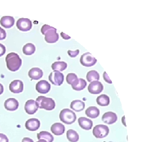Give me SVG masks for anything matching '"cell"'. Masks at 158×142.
I'll return each mask as SVG.
<instances>
[{
	"label": "cell",
	"mask_w": 158,
	"mask_h": 142,
	"mask_svg": "<svg viewBox=\"0 0 158 142\" xmlns=\"http://www.w3.org/2000/svg\"><path fill=\"white\" fill-rule=\"evenodd\" d=\"M6 62L7 68L12 72L17 71L22 65V59L15 52H11L6 55Z\"/></svg>",
	"instance_id": "1"
},
{
	"label": "cell",
	"mask_w": 158,
	"mask_h": 142,
	"mask_svg": "<svg viewBox=\"0 0 158 142\" xmlns=\"http://www.w3.org/2000/svg\"><path fill=\"white\" fill-rule=\"evenodd\" d=\"M56 29L45 24L41 28V32L45 35L46 42L49 44L55 43L59 40V34L56 32Z\"/></svg>",
	"instance_id": "2"
},
{
	"label": "cell",
	"mask_w": 158,
	"mask_h": 142,
	"mask_svg": "<svg viewBox=\"0 0 158 142\" xmlns=\"http://www.w3.org/2000/svg\"><path fill=\"white\" fill-rule=\"evenodd\" d=\"M36 101L38 108L46 110H52L55 109L56 106L54 100L50 97L40 96L36 98Z\"/></svg>",
	"instance_id": "3"
},
{
	"label": "cell",
	"mask_w": 158,
	"mask_h": 142,
	"mask_svg": "<svg viewBox=\"0 0 158 142\" xmlns=\"http://www.w3.org/2000/svg\"><path fill=\"white\" fill-rule=\"evenodd\" d=\"M59 118L63 123L67 125H71L76 121L77 116L72 110L69 109H64L60 113Z\"/></svg>",
	"instance_id": "4"
},
{
	"label": "cell",
	"mask_w": 158,
	"mask_h": 142,
	"mask_svg": "<svg viewBox=\"0 0 158 142\" xmlns=\"http://www.w3.org/2000/svg\"><path fill=\"white\" fill-rule=\"evenodd\" d=\"M109 132L110 129L107 126L104 125H96L93 131V135L97 139H102L107 136Z\"/></svg>",
	"instance_id": "5"
},
{
	"label": "cell",
	"mask_w": 158,
	"mask_h": 142,
	"mask_svg": "<svg viewBox=\"0 0 158 142\" xmlns=\"http://www.w3.org/2000/svg\"><path fill=\"white\" fill-rule=\"evenodd\" d=\"M49 80L53 85L60 86L64 81V75L59 71H54L49 75Z\"/></svg>",
	"instance_id": "6"
},
{
	"label": "cell",
	"mask_w": 158,
	"mask_h": 142,
	"mask_svg": "<svg viewBox=\"0 0 158 142\" xmlns=\"http://www.w3.org/2000/svg\"><path fill=\"white\" fill-rule=\"evenodd\" d=\"M97 62V59L91 55L90 53L86 52L80 57V63L85 67H91Z\"/></svg>",
	"instance_id": "7"
},
{
	"label": "cell",
	"mask_w": 158,
	"mask_h": 142,
	"mask_svg": "<svg viewBox=\"0 0 158 142\" xmlns=\"http://www.w3.org/2000/svg\"><path fill=\"white\" fill-rule=\"evenodd\" d=\"M18 29L21 31L26 32L31 30L32 27V21L28 18H19L17 23Z\"/></svg>",
	"instance_id": "8"
},
{
	"label": "cell",
	"mask_w": 158,
	"mask_h": 142,
	"mask_svg": "<svg viewBox=\"0 0 158 142\" xmlns=\"http://www.w3.org/2000/svg\"><path fill=\"white\" fill-rule=\"evenodd\" d=\"M104 87L100 82L98 80L93 81L91 82L89 85L88 86V91L94 95L99 94L103 91Z\"/></svg>",
	"instance_id": "9"
},
{
	"label": "cell",
	"mask_w": 158,
	"mask_h": 142,
	"mask_svg": "<svg viewBox=\"0 0 158 142\" xmlns=\"http://www.w3.org/2000/svg\"><path fill=\"white\" fill-rule=\"evenodd\" d=\"M51 84L45 80H42L36 85V90L40 93L46 94L51 90Z\"/></svg>",
	"instance_id": "10"
},
{
	"label": "cell",
	"mask_w": 158,
	"mask_h": 142,
	"mask_svg": "<svg viewBox=\"0 0 158 142\" xmlns=\"http://www.w3.org/2000/svg\"><path fill=\"white\" fill-rule=\"evenodd\" d=\"M10 91L14 93H19L23 91V84L21 80H14L10 84Z\"/></svg>",
	"instance_id": "11"
},
{
	"label": "cell",
	"mask_w": 158,
	"mask_h": 142,
	"mask_svg": "<svg viewBox=\"0 0 158 142\" xmlns=\"http://www.w3.org/2000/svg\"><path fill=\"white\" fill-rule=\"evenodd\" d=\"M25 112L28 114H34L36 112L38 109V106L36 101L32 99L29 100L25 105Z\"/></svg>",
	"instance_id": "12"
},
{
	"label": "cell",
	"mask_w": 158,
	"mask_h": 142,
	"mask_svg": "<svg viewBox=\"0 0 158 142\" xmlns=\"http://www.w3.org/2000/svg\"><path fill=\"white\" fill-rule=\"evenodd\" d=\"M117 115L113 112H108L102 116V120L106 124L112 125L117 120Z\"/></svg>",
	"instance_id": "13"
},
{
	"label": "cell",
	"mask_w": 158,
	"mask_h": 142,
	"mask_svg": "<svg viewBox=\"0 0 158 142\" xmlns=\"http://www.w3.org/2000/svg\"><path fill=\"white\" fill-rule=\"evenodd\" d=\"M4 107L7 110L14 111L19 107V102L15 98H9L5 101Z\"/></svg>",
	"instance_id": "14"
},
{
	"label": "cell",
	"mask_w": 158,
	"mask_h": 142,
	"mask_svg": "<svg viewBox=\"0 0 158 142\" xmlns=\"http://www.w3.org/2000/svg\"><path fill=\"white\" fill-rule=\"evenodd\" d=\"M40 121L37 119L32 118L28 119L25 123V127L29 131H37L40 127Z\"/></svg>",
	"instance_id": "15"
},
{
	"label": "cell",
	"mask_w": 158,
	"mask_h": 142,
	"mask_svg": "<svg viewBox=\"0 0 158 142\" xmlns=\"http://www.w3.org/2000/svg\"><path fill=\"white\" fill-rule=\"evenodd\" d=\"M78 123H79V126L81 127V129L86 131L90 130L93 125V123L91 120L87 119L85 117L79 118L78 119Z\"/></svg>",
	"instance_id": "16"
},
{
	"label": "cell",
	"mask_w": 158,
	"mask_h": 142,
	"mask_svg": "<svg viewBox=\"0 0 158 142\" xmlns=\"http://www.w3.org/2000/svg\"><path fill=\"white\" fill-rule=\"evenodd\" d=\"M14 18L11 16H4L1 18L0 24L6 28H10L14 25Z\"/></svg>",
	"instance_id": "17"
},
{
	"label": "cell",
	"mask_w": 158,
	"mask_h": 142,
	"mask_svg": "<svg viewBox=\"0 0 158 142\" xmlns=\"http://www.w3.org/2000/svg\"><path fill=\"white\" fill-rule=\"evenodd\" d=\"M52 133L56 136L62 135L65 131L64 126L60 123H55L52 125L51 128Z\"/></svg>",
	"instance_id": "18"
},
{
	"label": "cell",
	"mask_w": 158,
	"mask_h": 142,
	"mask_svg": "<svg viewBox=\"0 0 158 142\" xmlns=\"http://www.w3.org/2000/svg\"><path fill=\"white\" fill-rule=\"evenodd\" d=\"M43 71L39 68H33L29 70V77L32 80H38L43 76Z\"/></svg>",
	"instance_id": "19"
},
{
	"label": "cell",
	"mask_w": 158,
	"mask_h": 142,
	"mask_svg": "<svg viewBox=\"0 0 158 142\" xmlns=\"http://www.w3.org/2000/svg\"><path fill=\"white\" fill-rule=\"evenodd\" d=\"M85 113L91 119H96L100 115V110L96 106H90L86 109Z\"/></svg>",
	"instance_id": "20"
},
{
	"label": "cell",
	"mask_w": 158,
	"mask_h": 142,
	"mask_svg": "<svg viewBox=\"0 0 158 142\" xmlns=\"http://www.w3.org/2000/svg\"><path fill=\"white\" fill-rule=\"evenodd\" d=\"M85 103L80 100H75L70 103V108L75 112H79L84 110Z\"/></svg>",
	"instance_id": "21"
},
{
	"label": "cell",
	"mask_w": 158,
	"mask_h": 142,
	"mask_svg": "<svg viewBox=\"0 0 158 142\" xmlns=\"http://www.w3.org/2000/svg\"><path fill=\"white\" fill-rule=\"evenodd\" d=\"M38 139H44L47 142H53L54 140V137L51 133L46 131H42L37 135Z\"/></svg>",
	"instance_id": "22"
},
{
	"label": "cell",
	"mask_w": 158,
	"mask_h": 142,
	"mask_svg": "<svg viewBox=\"0 0 158 142\" xmlns=\"http://www.w3.org/2000/svg\"><path fill=\"white\" fill-rule=\"evenodd\" d=\"M97 104L101 106H107L110 105V97L106 95H102L97 97L96 99Z\"/></svg>",
	"instance_id": "23"
},
{
	"label": "cell",
	"mask_w": 158,
	"mask_h": 142,
	"mask_svg": "<svg viewBox=\"0 0 158 142\" xmlns=\"http://www.w3.org/2000/svg\"><path fill=\"white\" fill-rule=\"evenodd\" d=\"M66 136L69 142H77L79 141V135L77 131L73 129H69L67 131Z\"/></svg>",
	"instance_id": "24"
},
{
	"label": "cell",
	"mask_w": 158,
	"mask_h": 142,
	"mask_svg": "<svg viewBox=\"0 0 158 142\" xmlns=\"http://www.w3.org/2000/svg\"><path fill=\"white\" fill-rule=\"evenodd\" d=\"M36 50L35 46L32 43H28L23 46V53L25 55H32Z\"/></svg>",
	"instance_id": "25"
},
{
	"label": "cell",
	"mask_w": 158,
	"mask_h": 142,
	"mask_svg": "<svg viewBox=\"0 0 158 142\" xmlns=\"http://www.w3.org/2000/svg\"><path fill=\"white\" fill-rule=\"evenodd\" d=\"M68 65L64 62H55L52 65V69L53 71H63L67 68Z\"/></svg>",
	"instance_id": "26"
},
{
	"label": "cell",
	"mask_w": 158,
	"mask_h": 142,
	"mask_svg": "<svg viewBox=\"0 0 158 142\" xmlns=\"http://www.w3.org/2000/svg\"><path fill=\"white\" fill-rule=\"evenodd\" d=\"M86 78L88 82H93L100 80V75L94 70H92L89 71L86 76Z\"/></svg>",
	"instance_id": "27"
},
{
	"label": "cell",
	"mask_w": 158,
	"mask_h": 142,
	"mask_svg": "<svg viewBox=\"0 0 158 142\" xmlns=\"http://www.w3.org/2000/svg\"><path fill=\"white\" fill-rule=\"evenodd\" d=\"M87 86V82L82 78L79 79L78 82L76 84V85L72 87L73 89L76 91H80L83 90Z\"/></svg>",
	"instance_id": "28"
},
{
	"label": "cell",
	"mask_w": 158,
	"mask_h": 142,
	"mask_svg": "<svg viewBox=\"0 0 158 142\" xmlns=\"http://www.w3.org/2000/svg\"><path fill=\"white\" fill-rule=\"evenodd\" d=\"M79 79L77 78V76L73 73H70L68 74L66 76V81L68 84L71 85L72 87H73L76 85V84L78 82Z\"/></svg>",
	"instance_id": "29"
},
{
	"label": "cell",
	"mask_w": 158,
	"mask_h": 142,
	"mask_svg": "<svg viewBox=\"0 0 158 142\" xmlns=\"http://www.w3.org/2000/svg\"><path fill=\"white\" fill-rule=\"evenodd\" d=\"M79 49H77L75 51H72L70 50H69L68 51V55L71 58H75L77 57L79 54Z\"/></svg>",
	"instance_id": "30"
},
{
	"label": "cell",
	"mask_w": 158,
	"mask_h": 142,
	"mask_svg": "<svg viewBox=\"0 0 158 142\" xmlns=\"http://www.w3.org/2000/svg\"><path fill=\"white\" fill-rule=\"evenodd\" d=\"M6 34L4 29L0 27V40H4L6 39Z\"/></svg>",
	"instance_id": "31"
},
{
	"label": "cell",
	"mask_w": 158,
	"mask_h": 142,
	"mask_svg": "<svg viewBox=\"0 0 158 142\" xmlns=\"http://www.w3.org/2000/svg\"><path fill=\"white\" fill-rule=\"evenodd\" d=\"M6 52V46L0 44V57L3 56Z\"/></svg>",
	"instance_id": "32"
},
{
	"label": "cell",
	"mask_w": 158,
	"mask_h": 142,
	"mask_svg": "<svg viewBox=\"0 0 158 142\" xmlns=\"http://www.w3.org/2000/svg\"><path fill=\"white\" fill-rule=\"evenodd\" d=\"M0 142H9V140L6 135L0 133Z\"/></svg>",
	"instance_id": "33"
},
{
	"label": "cell",
	"mask_w": 158,
	"mask_h": 142,
	"mask_svg": "<svg viewBox=\"0 0 158 142\" xmlns=\"http://www.w3.org/2000/svg\"><path fill=\"white\" fill-rule=\"evenodd\" d=\"M103 78H104V80H105V81H106V82H107L108 84H112V82H111V80H110V79L109 78L108 76L107 75L106 72H104V74H103Z\"/></svg>",
	"instance_id": "34"
},
{
	"label": "cell",
	"mask_w": 158,
	"mask_h": 142,
	"mask_svg": "<svg viewBox=\"0 0 158 142\" xmlns=\"http://www.w3.org/2000/svg\"><path fill=\"white\" fill-rule=\"evenodd\" d=\"M61 36H62V37L64 40H67L70 39V37L68 36V35L64 34L63 32H61Z\"/></svg>",
	"instance_id": "35"
},
{
	"label": "cell",
	"mask_w": 158,
	"mask_h": 142,
	"mask_svg": "<svg viewBox=\"0 0 158 142\" xmlns=\"http://www.w3.org/2000/svg\"><path fill=\"white\" fill-rule=\"evenodd\" d=\"M22 142H34V140L29 137H25L22 140Z\"/></svg>",
	"instance_id": "36"
},
{
	"label": "cell",
	"mask_w": 158,
	"mask_h": 142,
	"mask_svg": "<svg viewBox=\"0 0 158 142\" xmlns=\"http://www.w3.org/2000/svg\"><path fill=\"white\" fill-rule=\"evenodd\" d=\"M3 92H4V86L1 84H0V95H1L3 93Z\"/></svg>",
	"instance_id": "37"
},
{
	"label": "cell",
	"mask_w": 158,
	"mask_h": 142,
	"mask_svg": "<svg viewBox=\"0 0 158 142\" xmlns=\"http://www.w3.org/2000/svg\"><path fill=\"white\" fill-rule=\"evenodd\" d=\"M37 142H47L45 140H44V139H40V140H39V141H38Z\"/></svg>",
	"instance_id": "38"
}]
</instances>
